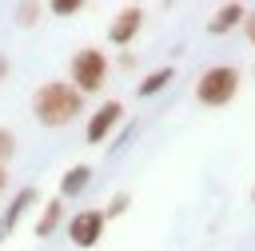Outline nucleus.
<instances>
[{
	"label": "nucleus",
	"instance_id": "f257e3e1",
	"mask_svg": "<svg viewBox=\"0 0 255 251\" xmlns=\"http://www.w3.org/2000/svg\"><path fill=\"white\" fill-rule=\"evenodd\" d=\"M80 112H84V96L68 80H48L32 92V116L44 127H64V124L80 120Z\"/></svg>",
	"mask_w": 255,
	"mask_h": 251
},
{
	"label": "nucleus",
	"instance_id": "f03ea898",
	"mask_svg": "<svg viewBox=\"0 0 255 251\" xmlns=\"http://www.w3.org/2000/svg\"><path fill=\"white\" fill-rule=\"evenodd\" d=\"M239 96V68L235 64H215L195 80V100L203 108H223Z\"/></svg>",
	"mask_w": 255,
	"mask_h": 251
},
{
	"label": "nucleus",
	"instance_id": "7ed1b4c3",
	"mask_svg": "<svg viewBox=\"0 0 255 251\" xmlns=\"http://www.w3.org/2000/svg\"><path fill=\"white\" fill-rule=\"evenodd\" d=\"M68 84L80 92V96H88V92H100L104 88V80H108V56H104V48H80L76 56H72V64H68Z\"/></svg>",
	"mask_w": 255,
	"mask_h": 251
},
{
	"label": "nucleus",
	"instance_id": "20e7f679",
	"mask_svg": "<svg viewBox=\"0 0 255 251\" xmlns=\"http://www.w3.org/2000/svg\"><path fill=\"white\" fill-rule=\"evenodd\" d=\"M104 211L100 207H84V211H76V215H68V239L76 243V247H96L100 243V235H104Z\"/></svg>",
	"mask_w": 255,
	"mask_h": 251
},
{
	"label": "nucleus",
	"instance_id": "39448f33",
	"mask_svg": "<svg viewBox=\"0 0 255 251\" xmlns=\"http://www.w3.org/2000/svg\"><path fill=\"white\" fill-rule=\"evenodd\" d=\"M120 120H124V104H120V100H104V108H96V116L88 120L84 139H88V143H104V139L116 131Z\"/></svg>",
	"mask_w": 255,
	"mask_h": 251
},
{
	"label": "nucleus",
	"instance_id": "423d86ee",
	"mask_svg": "<svg viewBox=\"0 0 255 251\" xmlns=\"http://www.w3.org/2000/svg\"><path fill=\"white\" fill-rule=\"evenodd\" d=\"M139 28H143V8L128 4V8L116 12V20H112V28H108V40H112L116 48H128V44L139 36Z\"/></svg>",
	"mask_w": 255,
	"mask_h": 251
},
{
	"label": "nucleus",
	"instance_id": "0eeeda50",
	"mask_svg": "<svg viewBox=\"0 0 255 251\" xmlns=\"http://www.w3.org/2000/svg\"><path fill=\"white\" fill-rule=\"evenodd\" d=\"M32 203H36V187H20V191L12 195L8 211L0 215V239H4L8 231H16V227H20V215H24V211H28Z\"/></svg>",
	"mask_w": 255,
	"mask_h": 251
},
{
	"label": "nucleus",
	"instance_id": "6e6552de",
	"mask_svg": "<svg viewBox=\"0 0 255 251\" xmlns=\"http://www.w3.org/2000/svg\"><path fill=\"white\" fill-rule=\"evenodd\" d=\"M243 16H247L243 4H223V8L207 20V32H211V36H227L231 28H243Z\"/></svg>",
	"mask_w": 255,
	"mask_h": 251
},
{
	"label": "nucleus",
	"instance_id": "1a4fd4ad",
	"mask_svg": "<svg viewBox=\"0 0 255 251\" xmlns=\"http://www.w3.org/2000/svg\"><path fill=\"white\" fill-rule=\"evenodd\" d=\"M60 219H64V199H60V195H52V199L44 203L40 219H36V239H48V235H56Z\"/></svg>",
	"mask_w": 255,
	"mask_h": 251
},
{
	"label": "nucleus",
	"instance_id": "9d476101",
	"mask_svg": "<svg viewBox=\"0 0 255 251\" xmlns=\"http://www.w3.org/2000/svg\"><path fill=\"white\" fill-rule=\"evenodd\" d=\"M88 179H92V167H88V163H72V167L60 175V199L80 195V191L88 187Z\"/></svg>",
	"mask_w": 255,
	"mask_h": 251
},
{
	"label": "nucleus",
	"instance_id": "9b49d317",
	"mask_svg": "<svg viewBox=\"0 0 255 251\" xmlns=\"http://www.w3.org/2000/svg\"><path fill=\"white\" fill-rule=\"evenodd\" d=\"M171 80H175V68H171V64H163V68H155V72H147V76L139 80V88H135V96H143V100H147V96H155V92H163V88H167Z\"/></svg>",
	"mask_w": 255,
	"mask_h": 251
},
{
	"label": "nucleus",
	"instance_id": "f8f14e48",
	"mask_svg": "<svg viewBox=\"0 0 255 251\" xmlns=\"http://www.w3.org/2000/svg\"><path fill=\"white\" fill-rule=\"evenodd\" d=\"M128 203H131V195H128V191H116V195L108 199V207H104V219H120V215L128 211Z\"/></svg>",
	"mask_w": 255,
	"mask_h": 251
},
{
	"label": "nucleus",
	"instance_id": "ddd939ff",
	"mask_svg": "<svg viewBox=\"0 0 255 251\" xmlns=\"http://www.w3.org/2000/svg\"><path fill=\"white\" fill-rule=\"evenodd\" d=\"M80 8H84V0H52V4H48L52 16H76Z\"/></svg>",
	"mask_w": 255,
	"mask_h": 251
},
{
	"label": "nucleus",
	"instance_id": "4468645a",
	"mask_svg": "<svg viewBox=\"0 0 255 251\" xmlns=\"http://www.w3.org/2000/svg\"><path fill=\"white\" fill-rule=\"evenodd\" d=\"M12 151H16V135H12L8 127H0V167H8Z\"/></svg>",
	"mask_w": 255,
	"mask_h": 251
},
{
	"label": "nucleus",
	"instance_id": "2eb2a0df",
	"mask_svg": "<svg viewBox=\"0 0 255 251\" xmlns=\"http://www.w3.org/2000/svg\"><path fill=\"white\" fill-rule=\"evenodd\" d=\"M36 16H40V4H20L16 8V24H24V28H32Z\"/></svg>",
	"mask_w": 255,
	"mask_h": 251
},
{
	"label": "nucleus",
	"instance_id": "dca6fc26",
	"mask_svg": "<svg viewBox=\"0 0 255 251\" xmlns=\"http://www.w3.org/2000/svg\"><path fill=\"white\" fill-rule=\"evenodd\" d=\"M243 32H247V40L255 44V8H247V16H243Z\"/></svg>",
	"mask_w": 255,
	"mask_h": 251
},
{
	"label": "nucleus",
	"instance_id": "f3484780",
	"mask_svg": "<svg viewBox=\"0 0 255 251\" xmlns=\"http://www.w3.org/2000/svg\"><path fill=\"white\" fill-rule=\"evenodd\" d=\"M8 72H12V64H8V56H4V52H0V84H4V80H8Z\"/></svg>",
	"mask_w": 255,
	"mask_h": 251
},
{
	"label": "nucleus",
	"instance_id": "a211bd4d",
	"mask_svg": "<svg viewBox=\"0 0 255 251\" xmlns=\"http://www.w3.org/2000/svg\"><path fill=\"white\" fill-rule=\"evenodd\" d=\"M4 183H8V171H4V167H0V191H4Z\"/></svg>",
	"mask_w": 255,
	"mask_h": 251
},
{
	"label": "nucleus",
	"instance_id": "6ab92c4d",
	"mask_svg": "<svg viewBox=\"0 0 255 251\" xmlns=\"http://www.w3.org/2000/svg\"><path fill=\"white\" fill-rule=\"evenodd\" d=\"M251 199H255V187H251Z\"/></svg>",
	"mask_w": 255,
	"mask_h": 251
}]
</instances>
